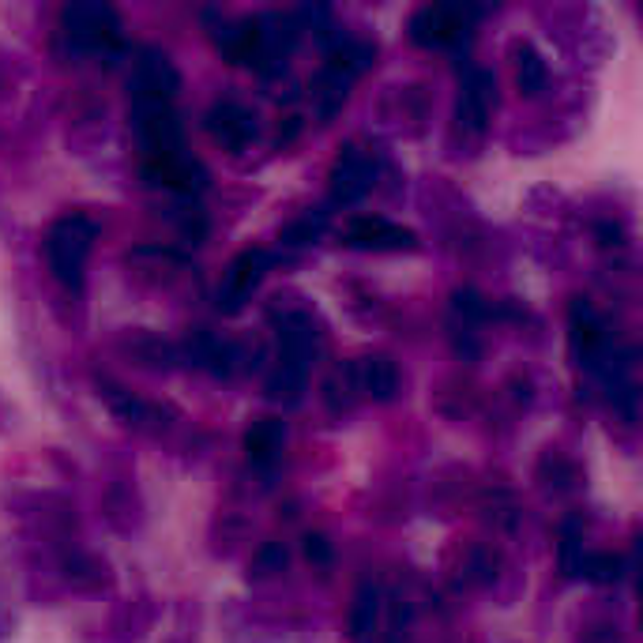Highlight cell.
Segmentation results:
<instances>
[{
	"label": "cell",
	"instance_id": "obj_9",
	"mask_svg": "<svg viewBox=\"0 0 643 643\" xmlns=\"http://www.w3.org/2000/svg\"><path fill=\"white\" fill-rule=\"evenodd\" d=\"M489 110H493V79L471 68L463 79V95H459V125L482 132L489 121Z\"/></svg>",
	"mask_w": 643,
	"mask_h": 643
},
{
	"label": "cell",
	"instance_id": "obj_6",
	"mask_svg": "<svg viewBox=\"0 0 643 643\" xmlns=\"http://www.w3.org/2000/svg\"><path fill=\"white\" fill-rule=\"evenodd\" d=\"M373 185V158L369 151H361V147H346L339 162H335V170H331V192H335V200H358L365 196Z\"/></svg>",
	"mask_w": 643,
	"mask_h": 643
},
{
	"label": "cell",
	"instance_id": "obj_12",
	"mask_svg": "<svg viewBox=\"0 0 643 643\" xmlns=\"http://www.w3.org/2000/svg\"><path fill=\"white\" fill-rule=\"evenodd\" d=\"M358 377L365 392H377V395L395 392V365L388 358H365L358 365Z\"/></svg>",
	"mask_w": 643,
	"mask_h": 643
},
{
	"label": "cell",
	"instance_id": "obj_1",
	"mask_svg": "<svg viewBox=\"0 0 643 643\" xmlns=\"http://www.w3.org/2000/svg\"><path fill=\"white\" fill-rule=\"evenodd\" d=\"M95 222L87 215H64L49 226L42 252H46V264L53 271V279L64 290H79L83 286V271H87V256L95 245Z\"/></svg>",
	"mask_w": 643,
	"mask_h": 643
},
{
	"label": "cell",
	"instance_id": "obj_7",
	"mask_svg": "<svg viewBox=\"0 0 643 643\" xmlns=\"http://www.w3.org/2000/svg\"><path fill=\"white\" fill-rule=\"evenodd\" d=\"M264 267H267V256L260 249H249L237 256L219 290V301H226V309H237L241 301L249 298L252 290H256V283L264 279Z\"/></svg>",
	"mask_w": 643,
	"mask_h": 643
},
{
	"label": "cell",
	"instance_id": "obj_14",
	"mask_svg": "<svg viewBox=\"0 0 643 643\" xmlns=\"http://www.w3.org/2000/svg\"><path fill=\"white\" fill-rule=\"evenodd\" d=\"M373 628H377V591H373V595L365 591V595L358 598V606H354V636L365 640Z\"/></svg>",
	"mask_w": 643,
	"mask_h": 643
},
{
	"label": "cell",
	"instance_id": "obj_10",
	"mask_svg": "<svg viewBox=\"0 0 643 643\" xmlns=\"http://www.w3.org/2000/svg\"><path fill=\"white\" fill-rule=\"evenodd\" d=\"M207 128H211V136H215L222 147H230V151H241V147L252 140V132H256L252 113L245 110V106H237V102L215 106L211 117H207Z\"/></svg>",
	"mask_w": 643,
	"mask_h": 643
},
{
	"label": "cell",
	"instance_id": "obj_3",
	"mask_svg": "<svg viewBox=\"0 0 643 643\" xmlns=\"http://www.w3.org/2000/svg\"><path fill=\"white\" fill-rule=\"evenodd\" d=\"M128 91H132V106H173V98L181 91V76L166 53L143 49L140 61L132 64Z\"/></svg>",
	"mask_w": 643,
	"mask_h": 643
},
{
	"label": "cell",
	"instance_id": "obj_16",
	"mask_svg": "<svg viewBox=\"0 0 643 643\" xmlns=\"http://www.w3.org/2000/svg\"><path fill=\"white\" fill-rule=\"evenodd\" d=\"M305 557L313 561L316 568H328L331 565V546H328V538L324 534H309L305 538Z\"/></svg>",
	"mask_w": 643,
	"mask_h": 643
},
{
	"label": "cell",
	"instance_id": "obj_2",
	"mask_svg": "<svg viewBox=\"0 0 643 643\" xmlns=\"http://www.w3.org/2000/svg\"><path fill=\"white\" fill-rule=\"evenodd\" d=\"M61 38L87 57H113L125 46V27L106 4H68L61 12Z\"/></svg>",
	"mask_w": 643,
	"mask_h": 643
},
{
	"label": "cell",
	"instance_id": "obj_13",
	"mask_svg": "<svg viewBox=\"0 0 643 643\" xmlns=\"http://www.w3.org/2000/svg\"><path fill=\"white\" fill-rule=\"evenodd\" d=\"M542 83H546V64L531 46H523L519 49V87L534 95V91H542Z\"/></svg>",
	"mask_w": 643,
	"mask_h": 643
},
{
	"label": "cell",
	"instance_id": "obj_5",
	"mask_svg": "<svg viewBox=\"0 0 643 643\" xmlns=\"http://www.w3.org/2000/svg\"><path fill=\"white\" fill-rule=\"evenodd\" d=\"M471 31V12L463 8H422L414 23H410V34L418 46H455L463 42Z\"/></svg>",
	"mask_w": 643,
	"mask_h": 643
},
{
	"label": "cell",
	"instance_id": "obj_4",
	"mask_svg": "<svg viewBox=\"0 0 643 643\" xmlns=\"http://www.w3.org/2000/svg\"><path fill=\"white\" fill-rule=\"evenodd\" d=\"M143 173H147V181H151V185L181 192V196H192V192H200L207 185L204 166H200L192 155H185V151H177V155L143 158Z\"/></svg>",
	"mask_w": 643,
	"mask_h": 643
},
{
	"label": "cell",
	"instance_id": "obj_8",
	"mask_svg": "<svg viewBox=\"0 0 643 643\" xmlns=\"http://www.w3.org/2000/svg\"><path fill=\"white\" fill-rule=\"evenodd\" d=\"M346 241L354 249H414V234L403 230V226H392L384 219H354L350 230H346Z\"/></svg>",
	"mask_w": 643,
	"mask_h": 643
},
{
	"label": "cell",
	"instance_id": "obj_15",
	"mask_svg": "<svg viewBox=\"0 0 643 643\" xmlns=\"http://www.w3.org/2000/svg\"><path fill=\"white\" fill-rule=\"evenodd\" d=\"M587 576L598 583H613L621 580V557H613V553H598L587 561Z\"/></svg>",
	"mask_w": 643,
	"mask_h": 643
},
{
	"label": "cell",
	"instance_id": "obj_11",
	"mask_svg": "<svg viewBox=\"0 0 643 643\" xmlns=\"http://www.w3.org/2000/svg\"><path fill=\"white\" fill-rule=\"evenodd\" d=\"M245 448L256 463H267V459H275V452L283 448V429L275 422H256L249 429V437H245Z\"/></svg>",
	"mask_w": 643,
	"mask_h": 643
}]
</instances>
